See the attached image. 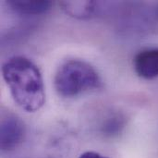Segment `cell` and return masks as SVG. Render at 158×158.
Wrapping results in <instances>:
<instances>
[{"label": "cell", "mask_w": 158, "mask_h": 158, "mask_svg": "<svg viewBox=\"0 0 158 158\" xmlns=\"http://www.w3.org/2000/svg\"><path fill=\"white\" fill-rule=\"evenodd\" d=\"M57 94L63 97H74L84 92L99 88L101 80L97 71L81 60H69L57 69L54 79Z\"/></svg>", "instance_id": "obj_2"}, {"label": "cell", "mask_w": 158, "mask_h": 158, "mask_svg": "<svg viewBox=\"0 0 158 158\" xmlns=\"http://www.w3.org/2000/svg\"><path fill=\"white\" fill-rule=\"evenodd\" d=\"M62 6L64 9L73 17L84 18L93 13L94 3L92 1L86 2H63Z\"/></svg>", "instance_id": "obj_6"}, {"label": "cell", "mask_w": 158, "mask_h": 158, "mask_svg": "<svg viewBox=\"0 0 158 158\" xmlns=\"http://www.w3.org/2000/svg\"><path fill=\"white\" fill-rule=\"evenodd\" d=\"M79 158H108L95 152H85Z\"/></svg>", "instance_id": "obj_8"}, {"label": "cell", "mask_w": 158, "mask_h": 158, "mask_svg": "<svg viewBox=\"0 0 158 158\" xmlns=\"http://www.w3.org/2000/svg\"><path fill=\"white\" fill-rule=\"evenodd\" d=\"M25 127L23 122L12 113H6L1 118L0 147L3 152L17 148L23 141Z\"/></svg>", "instance_id": "obj_3"}, {"label": "cell", "mask_w": 158, "mask_h": 158, "mask_svg": "<svg viewBox=\"0 0 158 158\" xmlns=\"http://www.w3.org/2000/svg\"><path fill=\"white\" fill-rule=\"evenodd\" d=\"M3 78L19 107L36 112L44 104L45 94L42 74L37 66L24 56H14L2 68Z\"/></svg>", "instance_id": "obj_1"}, {"label": "cell", "mask_w": 158, "mask_h": 158, "mask_svg": "<svg viewBox=\"0 0 158 158\" xmlns=\"http://www.w3.org/2000/svg\"><path fill=\"white\" fill-rule=\"evenodd\" d=\"M123 128V120L122 118L119 117H116V118H108V120L105 123L104 126V131L109 135L118 133V131H120V130Z\"/></svg>", "instance_id": "obj_7"}, {"label": "cell", "mask_w": 158, "mask_h": 158, "mask_svg": "<svg viewBox=\"0 0 158 158\" xmlns=\"http://www.w3.org/2000/svg\"><path fill=\"white\" fill-rule=\"evenodd\" d=\"M136 73L146 80L158 76V48L146 49L136 55L133 61Z\"/></svg>", "instance_id": "obj_4"}, {"label": "cell", "mask_w": 158, "mask_h": 158, "mask_svg": "<svg viewBox=\"0 0 158 158\" xmlns=\"http://www.w3.org/2000/svg\"><path fill=\"white\" fill-rule=\"evenodd\" d=\"M8 5L18 13L26 15H37L46 12L52 6L51 1H22L10 0Z\"/></svg>", "instance_id": "obj_5"}]
</instances>
